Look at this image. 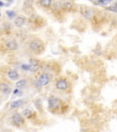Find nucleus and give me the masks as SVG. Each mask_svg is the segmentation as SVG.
I'll return each mask as SVG.
<instances>
[{
    "instance_id": "obj_8",
    "label": "nucleus",
    "mask_w": 117,
    "mask_h": 132,
    "mask_svg": "<svg viewBox=\"0 0 117 132\" xmlns=\"http://www.w3.org/2000/svg\"><path fill=\"white\" fill-rule=\"evenodd\" d=\"M29 71L30 72H37L38 70L39 69V67H40V63H39V62L38 61V60H35V59H31L30 61H29Z\"/></svg>"
},
{
    "instance_id": "obj_24",
    "label": "nucleus",
    "mask_w": 117,
    "mask_h": 132,
    "mask_svg": "<svg viewBox=\"0 0 117 132\" xmlns=\"http://www.w3.org/2000/svg\"><path fill=\"white\" fill-rule=\"evenodd\" d=\"M0 16H1V15H0Z\"/></svg>"
},
{
    "instance_id": "obj_15",
    "label": "nucleus",
    "mask_w": 117,
    "mask_h": 132,
    "mask_svg": "<svg viewBox=\"0 0 117 132\" xmlns=\"http://www.w3.org/2000/svg\"><path fill=\"white\" fill-rule=\"evenodd\" d=\"M61 7L63 9H65V10H71V9L73 8V4L72 2H69V1H64L62 3Z\"/></svg>"
},
{
    "instance_id": "obj_14",
    "label": "nucleus",
    "mask_w": 117,
    "mask_h": 132,
    "mask_svg": "<svg viewBox=\"0 0 117 132\" xmlns=\"http://www.w3.org/2000/svg\"><path fill=\"white\" fill-rule=\"evenodd\" d=\"M25 21H26L25 18H23V17H17L15 19V25L17 27H18V28H20V27H22L24 25Z\"/></svg>"
},
{
    "instance_id": "obj_9",
    "label": "nucleus",
    "mask_w": 117,
    "mask_h": 132,
    "mask_svg": "<svg viewBox=\"0 0 117 132\" xmlns=\"http://www.w3.org/2000/svg\"><path fill=\"white\" fill-rule=\"evenodd\" d=\"M80 14L86 18H91V16H92V10H91L90 7H80Z\"/></svg>"
},
{
    "instance_id": "obj_1",
    "label": "nucleus",
    "mask_w": 117,
    "mask_h": 132,
    "mask_svg": "<svg viewBox=\"0 0 117 132\" xmlns=\"http://www.w3.org/2000/svg\"><path fill=\"white\" fill-rule=\"evenodd\" d=\"M48 110L54 116H63L69 111V105L61 97L50 95L48 97Z\"/></svg>"
},
{
    "instance_id": "obj_4",
    "label": "nucleus",
    "mask_w": 117,
    "mask_h": 132,
    "mask_svg": "<svg viewBox=\"0 0 117 132\" xmlns=\"http://www.w3.org/2000/svg\"><path fill=\"white\" fill-rule=\"evenodd\" d=\"M28 48L35 54H40L44 51V43L39 39H35L29 42Z\"/></svg>"
},
{
    "instance_id": "obj_20",
    "label": "nucleus",
    "mask_w": 117,
    "mask_h": 132,
    "mask_svg": "<svg viewBox=\"0 0 117 132\" xmlns=\"http://www.w3.org/2000/svg\"><path fill=\"white\" fill-rule=\"evenodd\" d=\"M3 132H11V131H9V130H5V131H3Z\"/></svg>"
},
{
    "instance_id": "obj_22",
    "label": "nucleus",
    "mask_w": 117,
    "mask_h": 132,
    "mask_svg": "<svg viewBox=\"0 0 117 132\" xmlns=\"http://www.w3.org/2000/svg\"><path fill=\"white\" fill-rule=\"evenodd\" d=\"M7 1H9V2H11V1H13V0H7Z\"/></svg>"
},
{
    "instance_id": "obj_2",
    "label": "nucleus",
    "mask_w": 117,
    "mask_h": 132,
    "mask_svg": "<svg viewBox=\"0 0 117 132\" xmlns=\"http://www.w3.org/2000/svg\"><path fill=\"white\" fill-rule=\"evenodd\" d=\"M55 88L61 93H69L72 92V84L66 77H58L55 80Z\"/></svg>"
},
{
    "instance_id": "obj_10",
    "label": "nucleus",
    "mask_w": 117,
    "mask_h": 132,
    "mask_svg": "<svg viewBox=\"0 0 117 132\" xmlns=\"http://www.w3.org/2000/svg\"><path fill=\"white\" fill-rule=\"evenodd\" d=\"M11 91V88L7 83H4V82H1L0 83V92L3 93L4 95H8Z\"/></svg>"
},
{
    "instance_id": "obj_18",
    "label": "nucleus",
    "mask_w": 117,
    "mask_h": 132,
    "mask_svg": "<svg viewBox=\"0 0 117 132\" xmlns=\"http://www.w3.org/2000/svg\"><path fill=\"white\" fill-rule=\"evenodd\" d=\"M7 16H8V18H15V16H16V13H15V12H14V11H10V10L7 11Z\"/></svg>"
},
{
    "instance_id": "obj_7",
    "label": "nucleus",
    "mask_w": 117,
    "mask_h": 132,
    "mask_svg": "<svg viewBox=\"0 0 117 132\" xmlns=\"http://www.w3.org/2000/svg\"><path fill=\"white\" fill-rule=\"evenodd\" d=\"M5 47L7 51H15L17 49V43L15 40H8L5 42Z\"/></svg>"
},
{
    "instance_id": "obj_11",
    "label": "nucleus",
    "mask_w": 117,
    "mask_h": 132,
    "mask_svg": "<svg viewBox=\"0 0 117 132\" xmlns=\"http://www.w3.org/2000/svg\"><path fill=\"white\" fill-rule=\"evenodd\" d=\"M7 76H8L9 79L12 80V81H17V80H18V78H19V74H18V73L15 70H9L8 72H7Z\"/></svg>"
},
{
    "instance_id": "obj_5",
    "label": "nucleus",
    "mask_w": 117,
    "mask_h": 132,
    "mask_svg": "<svg viewBox=\"0 0 117 132\" xmlns=\"http://www.w3.org/2000/svg\"><path fill=\"white\" fill-rule=\"evenodd\" d=\"M21 114L23 115V117L26 118V120L35 121L39 119L37 112L32 109H29V108H27V109L23 110V112H22Z\"/></svg>"
},
{
    "instance_id": "obj_19",
    "label": "nucleus",
    "mask_w": 117,
    "mask_h": 132,
    "mask_svg": "<svg viewBox=\"0 0 117 132\" xmlns=\"http://www.w3.org/2000/svg\"><path fill=\"white\" fill-rule=\"evenodd\" d=\"M108 9L111 11H113V12H117V7H113H113H109Z\"/></svg>"
},
{
    "instance_id": "obj_3",
    "label": "nucleus",
    "mask_w": 117,
    "mask_h": 132,
    "mask_svg": "<svg viewBox=\"0 0 117 132\" xmlns=\"http://www.w3.org/2000/svg\"><path fill=\"white\" fill-rule=\"evenodd\" d=\"M10 121L12 126H14V127H16L17 128H23L27 126L26 118L23 117V115L21 113L18 112L13 113L12 116H11Z\"/></svg>"
},
{
    "instance_id": "obj_16",
    "label": "nucleus",
    "mask_w": 117,
    "mask_h": 132,
    "mask_svg": "<svg viewBox=\"0 0 117 132\" xmlns=\"http://www.w3.org/2000/svg\"><path fill=\"white\" fill-rule=\"evenodd\" d=\"M39 3L42 7H50L52 3V0H39Z\"/></svg>"
},
{
    "instance_id": "obj_13",
    "label": "nucleus",
    "mask_w": 117,
    "mask_h": 132,
    "mask_svg": "<svg viewBox=\"0 0 117 132\" xmlns=\"http://www.w3.org/2000/svg\"><path fill=\"white\" fill-rule=\"evenodd\" d=\"M24 102H25L24 100H17V101L12 102L10 105V108L11 109H16V108L20 107L21 106H23Z\"/></svg>"
},
{
    "instance_id": "obj_12",
    "label": "nucleus",
    "mask_w": 117,
    "mask_h": 132,
    "mask_svg": "<svg viewBox=\"0 0 117 132\" xmlns=\"http://www.w3.org/2000/svg\"><path fill=\"white\" fill-rule=\"evenodd\" d=\"M27 85H28V80L26 79L18 80V81L16 83V87H17V89H23V88H25Z\"/></svg>"
},
{
    "instance_id": "obj_23",
    "label": "nucleus",
    "mask_w": 117,
    "mask_h": 132,
    "mask_svg": "<svg viewBox=\"0 0 117 132\" xmlns=\"http://www.w3.org/2000/svg\"><path fill=\"white\" fill-rule=\"evenodd\" d=\"M90 1H92V0H90Z\"/></svg>"
},
{
    "instance_id": "obj_17",
    "label": "nucleus",
    "mask_w": 117,
    "mask_h": 132,
    "mask_svg": "<svg viewBox=\"0 0 117 132\" xmlns=\"http://www.w3.org/2000/svg\"><path fill=\"white\" fill-rule=\"evenodd\" d=\"M112 2V0H98V3L102 6H105V5H108L109 3Z\"/></svg>"
},
{
    "instance_id": "obj_21",
    "label": "nucleus",
    "mask_w": 117,
    "mask_h": 132,
    "mask_svg": "<svg viewBox=\"0 0 117 132\" xmlns=\"http://www.w3.org/2000/svg\"><path fill=\"white\" fill-rule=\"evenodd\" d=\"M3 5H4V4H3L2 2H0V6H3Z\"/></svg>"
},
{
    "instance_id": "obj_6",
    "label": "nucleus",
    "mask_w": 117,
    "mask_h": 132,
    "mask_svg": "<svg viewBox=\"0 0 117 132\" xmlns=\"http://www.w3.org/2000/svg\"><path fill=\"white\" fill-rule=\"evenodd\" d=\"M51 74L49 73H42L41 74H39V76L38 77V81H39V83L40 84H41V86L43 87V86H47L48 84H50V83L51 82Z\"/></svg>"
}]
</instances>
